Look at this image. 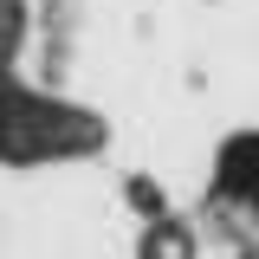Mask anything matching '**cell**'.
<instances>
[{
  "instance_id": "obj_1",
  "label": "cell",
  "mask_w": 259,
  "mask_h": 259,
  "mask_svg": "<svg viewBox=\"0 0 259 259\" xmlns=\"http://www.w3.org/2000/svg\"><path fill=\"white\" fill-rule=\"evenodd\" d=\"M97 149V123L84 110H65L52 97H0V156L13 162H39V156H78Z\"/></svg>"
},
{
  "instance_id": "obj_2",
  "label": "cell",
  "mask_w": 259,
  "mask_h": 259,
  "mask_svg": "<svg viewBox=\"0 0 259 259\" xmlns=\"http://www.w3.org/2000/svg\"><path fill=\"white\" fill-rule=\"evenodd\" d=\"M149 259H188V233L182 227H156L149 233Z\"/></svg>"
}]
</instances>
